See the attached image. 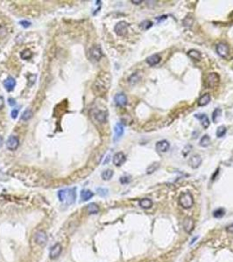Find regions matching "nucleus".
<instances>
[{"label":"nucleus","mask_w":233,"mask_h":262,"mask_svg":"<svg viewBox=\"0 0 233 262\" xmlns=\"http://www.w3.org/2000/svg\"><path fill=\"white\" fill-rule=\"evenodd\" d=\"M111 76L109 73H101L92 85V91L96 95H103L109 90Z\"/></svg>","instance_id":"nucleus-1"},{"label":"nucleus","mask_w":233,"mask_h":262,"mask_svg":"<svg viewBox=\"0 0 233 262\" xmlns=\"http://www.w3.org/2000/svg\"><path fill=\"white\" fill-rule=\"evenodd\" d=\"M59 199L62 203H66L67 205H72L76 199V188L72 189H64L58 192Z\"/></svg>","instance_id":"nucleus-2"},{"label":"nucleus","mask_w":233,"mask_h":262,"mask_svg":"<svg viewBox=\"0 0 233 262\" xmlns=\"http://www.w3.org/2000/svg\"><path fill=\"white\" fill-rule=\"evenodd\" d=\"M178 199H179V204L184 209H189L194 205L193 196L189 192H182L181 195L179 196Z\"/></svg>","instance_id":"nucleus-3"},{"label":"nucleus","mask_w":233,"mask_h":262,"mask_svg":"<svg viewBox=\"0 0 233 262\" xmlns=\"http://www.w3.org/2000/svg\"><path fill=\"white\" fill-rule=\"evenodd\" d=\"M220 82V76L217 73H209L206 77V83L209 88L218 87Z\"/></svg>","instance_id":"nucleus-4"},{"label":"nucleus","mask_w":233,"mask_h":262,"mask_svg":"<svg viewBox=\"0 0 233 262\" xmlns=\"http://www.w3.org/2000/svg\"><path fill=\"white\" fill-rule=\"evenodd\" d=\"M128 26L129 25L125 21H120L115 26L114 31L117 35L119 36H125L128 31Z\"/></svg>","instance_id":"nucleus-5"},{"label":"nucleus","mask_w":233,"mask_h":262,"mask_svg":"<svg viewBox=\"0 0 233 262\" xmlns=\"http://www.w3.org/2000/svg\"><path fill=\"white\" fill-rule=\"evenodd\" d=\"M104 56L103 51L99 46H93L89 50V58L93 60L98 61L99 60Z\"/></svg>","instance_id":"nucleus-6"},{"label":"nucleus","mask_w":233,"mask_h":262,"mask_svg":"<svg viewBox=\"0 0 233 262\" xmlns=\"http://www.w3.org/2000/svg\"><path fill=\"white\" fill-rule=\"evenodd\" d=\"M35 242L37 245L41 246V247H44L47 242V233L44 231H39L36 232L35 234Z\"/></svg>","instance_id":"nucleus-7"},{"label":"nucleus","mask_w":233,"mask_h":262,"mask_svg":"<svg viewBox=\"0 0 233 262\" xmlns=\"http://www.w3.org/2000/svg\"><path fill=\"white\" fill-rule=\"evenodd\" d=\"M62 245L60 243H56L54 246H53L50 249V252H49V258L51 260H55L57 259L61 253H62Z\"/></svg>","instance_id":"nucleus-8"},{"label":"nucleus","mask_w":233,"mask_h":262,"mask_svg":"<svg viewBox=\"0 0 233 262\" xmlns=\"http://www.w3.org/2000/svg\"><path fill=\"white\" fill-rule=\"evenodd\" d=\"M19 145V140L17 136L11 135L6 142V147L9 150H16Z\"/></svg>","instance_id":"nucleus-9"},{"label":"nucleus","mask_w":233,"mask_h":262,"mask_svg":"<svg viewBox=\"0 0 233 262\" xmlns=\"http://www.w3.org/2000/svg\"><path fill=\"white\" fill-rule=\"evenodd\" d=\"M112 161H113V164H114L115 166L119 167V166H122L125 163L126 156L123 152H118L117 154L114 155Z\"/></svg>","instance_id":"nucleus-10"},{"label":"nucleus","mask_w":233,"mask_h":262,"mask_svg":"<svg viewBox=\"0 0 233 262\" xmlns=\"http://www.w3.org/2000/svg\"><path fill=\"white\" fill-rule=\"evenodd\" d=\"M169 147H170V144L166 140L159 141L155 145L156 150L158 152H160V153H165V152H166L169 149Z\"/></svg>","instance_id":"nucleus-11"},{"label":"nucleus","mask_w":233,"mask_h":262,"mask_svg":"<svg viewBox=\"0 0 233 262\" xmlns=\"http://www.w3.org/2000/svg\"><path fill=\"white\" fill-rule=\"evenodd\" d=\"M183 228L186 232L188 233H191L192 231L194 230L195 228V221L194 219L190 218V217H187L184 219V222H183Z\"/></svg>","instance_id":"nucleus-12"},{"label":"nucleus","mask_w":233,"mask_h":262,"mask_svg":"<svg viewBox=\"0 0 233 262\" xmlns=\"http://www.w3.org/2000/svg\"><path fill=\"white\" fill-rule=\"evenodd\" d=\"M114 102L117 106L119 107H124L127 104V97L123 93L117 94L114 97Z\"/></svg>","instance_id":"nucleus-13"},{"label":"nucleus","mask_w":233,"mask_h":262,"mask_svg":"<svg viewBox=\"0 0 233 262\" xmlns=\"http://www.w3.org/2000/svg\"><path fill=\"white\" fill-rule=\"evenodd\" d=\"M217 52L218 55L223 58H226L229 54V46L224 43H219L217 46Z\"/></svg>","instance_id":"nucleus-14"},{"label":"nucleus","mask_w":233,"mask_h":262,"mask_svg":"<svg viewBox=\"0 0 233 262\" xmlns=\"http://www.w3.org/2000/svg\"><path fill=\"white\" fill-rule=\"evenodd\" d=\"M202 157L199 155H194L190 157V159L188 161V164H189L191 168L197 169L198 167H200V165L202 164Z\"/></svg>","instance_id":"nucleus-15"},{"label":"nucleus","mask_w":233,"mask_h":262,"mask_svg":"<svg viewBox=\"0 0 233 262\" xmlns=\"http://www.w3.org/2000/svg\"><path fill=\"white\" fill-rule=\"evenodd\" d=\"M195 117L196 119H198L200 122H201V124L202 126L204 128V129H208L209 127V117L205 114H195Z\"/></svg>","instance_id":"nucleus-16"},{"label":"nucleus","mask_w":233,"mask_h":262,"mask_svg":"<svg viewBox=\"0 0 233 262\" xmlns=\"http://www.w3.org/2000/svg\"><path fill=\"white\" fill-rule=\"evenodd\" d=\"M93 115L95 116V118L97 119V121L99 122L100 123H104L106 122L107 114L105 113L104 111H102V110H95L93 112Z\"/></svg>","instance_id":"nucleus-17"},{"label":"nucleus","mask_w":233,"mask_h":262,"mask_svg":"<svg viewBox=\"0 0 233 262\" xmlns=\"http://www.w3.org/2000/svg\"><path fill=\"white\" fill-rule=\"evenodd\" d=\"M4 86H5V88L8 91V92H11L14 89V87L16 86V81L14 78L9 77L7 78L4 82Z\"/></svg>","instance_id":"nucleus-18"},{"label":"nucleus","mask_w":233,"mask_h":262,"mask_svg":"<svg viewBox=\"0 0 233 262\" xmlns=\"http://www.w3.org/2000/svg\"><path fill=\"white\" fill-rule=\"evenodd\" d=\"M124 126L121 123H117L115 125L114 127V132H115V136H114V141H118L119 138H121V136L124 135Z\"/></svg>","instance_id":"nucleus-19"},{"label":"nucleus","mask_w":233,"mask_h":262,"mask_svg":"<svg viewBox=\"0 0 233 262\" xmlns=\"http://www.w3.org/2000/svg\"><path fill=\"white\" fill-rule=\"evenodd\" d=\"M161 58L159 54H153V55H151V56H149L146 59V62H147V64L150 65L151 67H153V66H155L157 64H159L160 61H161Z\"/></svg>","instance_id":"nucleus-20"},{"label":"nucleus","mask_w":233,"mask_h":262,"mask_svg":"<svg viewBox=\"0 0 233 262\" xmlns=\"http://www.w3.org/2000/svg\"><path fill=\"white\" fill-rule=\"evenodd\" d=\"M210 95H209V94H203V95H202L201 97L199 98V100H198V106L199 107H204V106H206V105H208L209 103V102H210Z\"/></svg>","instance_id":"nucleus-21"},{"label":"nucleus","mask_w":233,"mask_h":262,"mask_svg":"<svg viewBox=\"0 0 233 262\" xmlns=\"http://www.w3.org/2000/svg\"><path fill=\"white\" fill-rule=\"evenodd\" d=\"M188 56L191 58L192 60H195L196 61H199L202 60V54L199 51H197L196 49H192L190 51L188 52Z\"/></svg>","instance_id":"nucleus-22"},{"label":"nucleus","mask_w":233,"mask_h":262,"mask_svg":"<svg viewBox=\"0 0 233 262\" xmlns=\"http://www.w3.org/2000/svg\"><path fill=\"white\" fill-rule=\"evenodd\" d=\"M153 201L149 199V198H143L139 202V205L141 208L143 209H149L153 206Z\"/></svg>","instance_id":"nucleus-23"},{"label":"nucleus","mask_w":233,"mask_h":262,"mask_svg":"<svg viewBox=\"0 0 233 262\" xmlns=\"http://www.w3.org/2000/svg\"><path fill=\"white\" fill-rule=\"evenodd\" d=\"M87 211L89 214H97L99 212V207L97 204L91 203L87 206Z\"/></svg>","instance_id":"nucleus-24"},{"label":"nucleus","mask_w":233,"mask_h":262,"mask_svg":"<svg viewBox=\"0 0 233 262\" xmlns=\"http://www.w3.org/2000/svg\"><path fill=\"white\" fill-rule=\"evenodd\" d=\"M94 196V193L91 190H82L81 192V198L83 201H88L92 197Z\"/></svg>","instance_id":"nucleus-25"},{"label":"nucleus","mask_w":233,"mask_h":262,"mask_svg":"<svg viewBox=\"0 0 233 262\" xmlns=\"http://www.w3.org/2000/svg\"><path fill=\"white\" fill-rule=\"evenodd\" d=\"M210 144V137L208 135H204L200 140V146L202 148H206Z\"/></svg>","instance_id":"nucleus-26"},{"label":"nucleus","mask_w":233,"mask_h":262,"mask_svg":"<svg viewBox=\"0 0 233 262\" xmlns=\"http://www.w3.org/2000/svg\"><path fill=\"white\" fill-rule=\"evenodd\" d=\"M160 168V163H153L148 166V168L146 169V173L147 174H153V172H155L156 170Z\"/></svg>","instance_id":"nucleus-27"},{"label":"nucleus","mask_w":233,"mask_h":262,"mask_svg":"<svg viewBox=\"0 0 233 262\" xmlns=\"http://www.w3.org/2000/svg\"><path fill=\"white\" fill-rule=\"evenodd\" d=\"M20 57L22 60H30L32 57V52L29 49H25L24 51L21 52Z\"/></svg>","instance_id":"nucleus-28"},{"label":"nucleus","mask_w":233,"mask_h":262,"mask_svg":"<svg viewBox=\"0 0 233 262\" xmlns=\"http://www.w3.org/2000/svg\"><path fill=\"white\" fill-rule=\"evenodd\" d=\"M226 132H227V129H226V127H225V126H223V125H222V126H219V127L218 128V129H217V132H216V135H217V136H218V138H221V137L224 136V135L226 134Z\"/></svg>","instance_id":"nucleus-29"},{"label":"nucleus","mask_w":233,"mask_h":262,"mask_svg":"<svg viewBox=\"0 0 233 262\" xmlns=\"http://www.w3.org/2000/svg\"><path fill=\"white\" fill-rule=\"evenodd\" d=\"M113 174H114V172H113V170H104L101 176H102V178H103V179L105 180V181H108V180H110L113 177Z\"/></svg>","instance_id":"nucleus-30"},{"label":"nucleus","mask_w":233,"mask_h":262,"mask_svg":"<svg viewBox=\"0 0 233 262\" xmlns=\"http://www.w3.org/2000/svg\"><path fill=\"white\" fill-rule=\"evenodd\" d=\"M221 114H222V110L220 108H216L212 113V121L214 123H218V120L220 118L221 116Z\"/></svg>","instance_id":"nucleus-31"},{"label":"nucleus","mask_w":233,"mask_h":262,"mask_svg":"<svg viewBox=\"0 0 233 262\" xmlns=\"http://www.w3.org/2000/svg\"><path fill=\"white\" fill-rule=\"evenodd\" d=\"M32 112L31 109H26V111L22 114V115H21V120H23V121H28L29 119L32 118Z\"/></svg>","instance_id":"nucleus-32"},{"label":"nucleus","mask_w":233,"mask_h":262,"mask_svg":"<svg viewBox=\"0 0 233 262\" xmlns=\"http://www.w3.org/2000/svg\"><path fill=\"white\" fill-rule=\"evenodd\" d=\"M193 22H194V18L191 15H188L183 20V26L189 27L193 25Z\"/></svg>","instance_id":"nucleus-33"},{"label":"nucleus","mask_w":233,"mask_h":262,"mask_svg":"<svg viewBox=\"0 0 233 262\" xmlns=\"http://www.w3.org/2000/svg\"><path fill=\"white\" fill-rule=\"evenodd\" d=\"M152 26H153V22L149 20L143 21V22L140 24V28H141V29H143V30H145V31L148 30V29L151 28Z\"/></svg>","instance_id":"nucleus-34"},{"label":"nucleus","mask_w":233,"mask_h":262,"mask_svg":"<svg viewBox=\"0 0 233 262\" xmlns=\"http://www.w3.org/2000/svg\"><path fill=\"white\" fill-rule=\"evenodd\" d=\"M224 213H225L224 209H223V208H219V209H217L216 211H214V212H213V216L215 217L216 218H220L223 217Z\"/></svg>","instance_id":"nucleus-35"},{"label":"nucleus","mask_w":233,"mask_h":262,"mask_svg":"<svg viewBox=\"0 0 233 262\" xmlns=\"http://www.w3.org/2000/svg\"><path fill=\"white\" fill-rule=\"evenodd\" d=\"M36 77L37 76L35 74H28L27 80H28V86H29V87H31V86H32V85L35 83Z\"/></svg>","instance_id":"nucleus-36"},{"label":"nucleus","mask_w":233,"mask_h":262,"mask_svg":"<svg viewBox=\"0 0 233 262\" xmlns=\"http://www.w3.org/2000/svg\"><path fill=\"white\" fill-rule=\"evenodd\" d=\"M140 80V77L138 76L137 73H133L131 77L129 78V82L131 84H136L137 82H139V81Z\"/></svg>","instance_id":"nucleus-37"},{"label":"nucleus","mask_w":233,"mask_h":262,"mask_svg":"<svg viewBox=\"0 0 233 262\" xmlns=\"http://www.w3.org/2000/svg\"><path fill=\"white\" fill-rule=\"evenodd\" d=\"M97 191V194L101 197H106L108 195V192H109V190L105 189V188H98Z\"/></svg>","instance_id":"nucleus-38"},{"label":"nucleus","mask_w":233,"mask_h":262,"mask_svg":"<svg viewBox=\"0 0 233 262\" xmlns=\"http://www.w3.org/2000/svg\"><path fill=\"white\" fill-rule=\"evenodd\" d=\"M131 180H132V178H131L130 176H124V177H120L119 181H120V183H121L122 185H126V184H128V183L131 182Z\"/></svg>","instance_id":"nucleus-39"},{"label":"nucleus","mask_w":233,"mask_h":262,"mask_svg":"<svg viewBox=\"0 0 233 262\" xmlns=\"http://www.w3.org/2000/svg\"><path fill=\"white\" fill-rule=\"evenodd\" d=\"M19 24H20L21 26H23L24 28H27V27H29V26H31V23L29 22V21H26V20H22L19 22Z\"/></svg>","instance_id":"nucleus-40"},{"label":"nucleus","mask_w":233,"mask_h":262,"mask_svg":"<svg viewBox=\"0 0 233 262\" xmlns=\"http://www.w3.org/2000/svg\"><path fill=\"white\" fill-rule=\"evenodd\" d=\"M18 114H19V110L18 109H13L11 111V118L16 119L17 116H18Z\"/></svg>","instance_id":"nucleus-41"},{"label":"nucleus","mask_w":233,"mask_h":262,"mask_svg":"<svg viewBox=\"0 0 233 262\" xmlns=\"http://www.w3.org/2000/svg\"><path fill=\"white\" fill-rule=\"evenodd\" d=\"M5 107V99L2 95H0V110L3 109Z\"/></svg>","instance_id":"nucleus-42"},{"label":"nucleus","mask_w":233,"mask_h":262,"mask_svg":"<svg viewBox=\"0 0 233 262\" xmlns=\"http://www.w3.org/2000/svg\"><path fill=\"white\" fill-rule=\"evenodd\" d=\"M8 102H9L10 106H11V107H13V106H15L16 105V101L13 98H9V99H8Z\"/></svg>","instance_id":"nucleus-43"},{"label":"nucleus","mask_w":233,"mask_h":262,"mask_svg":"<svg viewBox=\"0 0 233 262\" xmlns=\"http://www.w3.org/2000/svg\"><path fill=\"white\" fill-rule=\"evenodd\" d=\"M226 231L229 232V233H233V224L226 227Z\"/></svg>","instance_id":"nucleus-44"},{"label":"nucleus","mask_w":233,"mask_h":262,"mask_svg":"<svg viewBox=\"0 0 233 262\" xmlns=\"http://www.w3.org/2000/svg\"><path fill=\"white\" fill-rule=\"evenodd\" d=\"M166 18H167V16L165 15V16H161V17H159L157 19H158V21L159 22H161V20H165V19H166Z\"/></svg>","instance_id":"nucleus-45"},{"label":"nucleus","mask_w":233,"mask_h":262,"mask_svg":"<svg viewBox=\"0 0 233 262\" xmlns=\"http://www.w3.org/2000/svg\"><path fill=\"white\" fill-rule=\"evenodd\" d=\"M132 3H133V4H135V5H140V4L142 3V1H141V0H140V1H137V0H132Z\"/></svg>","instance_id":"nucleus-46"},{"label":"nucleus","mask_w":233,"mask_h":262,"mask_svg":"<svg viewBox=\"0 0 233 262\" xmlns=\"http://www.w3.org/2000/svg\"><path fill=\"white\" fill-rule=\"evenodd\" d=\"M3 142H4V140L2 138V136H0V147L3 145Z\"/></svg>","instance_id":"nucleus-47"}]
</instances>
